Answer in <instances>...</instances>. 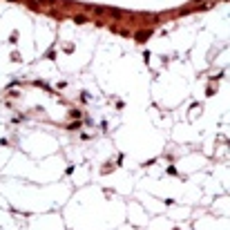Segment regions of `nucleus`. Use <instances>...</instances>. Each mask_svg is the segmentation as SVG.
<instances>
[]
</instances>
